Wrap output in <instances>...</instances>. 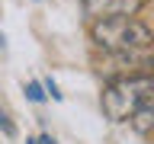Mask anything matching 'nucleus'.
Segmentation results:
<instances>
[{"label": "nucleus", "mask_w": 154, "mask_h": 144, "mask_svg": "<svg viewBox=\"0 0 154 144\" xmlns=\"http://www.w3.org/2000/svg\"><path fill=\"white\" fill-rule=\"evenodd\" d=\"M90 42L103 55H135L154 45V29L138 16H112L90 22Z\"/></svg>", "instance_id": "nucleus-1"}, {"label": "nucleus", "mask_w": 154, "mask_h": 144, "mask_svg": "<svg viewBox=\"0 0 154 144\" xmlns=\"http://www.w3.org/2000/svg\"><path fill=\"white\" fill-rule=\"evenodd\" d=\"M154 96V74H128L116 77L103 90V112L112 122H132L135 112Z\"/></svg>", "instance_id": "nucleus-2"}, {"label": "nucleus", "mask_w": 154, "mask_h": 144, "mask_svg": "<svg viewBox=\"0 0 154 144\" xmlns=\"http://www.w3.org/2000/svg\"><path fill=\"white\" fill-rule=\"evenodd\" d=\"M148 0H80V10L90 22L96 19H112V16H135L144 10Z\"/></svg>", "instance_id": "nucleus-3"}, {"label": "nucleus", "mask_w": 154, "mask_h": 144, "mask_svg": "<svg viewBox=\"0 0 154 144\" xmlns=\"http://www.w3.org/2000/svg\"><path fill=\"white\" fill-rule=\"evenodd\" d=\"M132 128H135L138 134H154V96L141 106V109H138V112H135Z\"/></svg>", "instance_id": "nucleus-4"}, {"label": "nucleus", "mask_w": 154, "mask_h": 144, "mask_svg": "<svg viewBox=\"0 0 154 144\" xmlns=\"http://www.w3.org/2000/svg\"><path fill=\"white\" fill-rule=\"evenodd\" d=\"M26 93H29V99H32V103H42V99H45V90H42V83H35V80L26 86Z\"/></svg>", "instance_id": "nucleus-5"}, {"label": "nucleus", "mask_w": 154, "mask_h": 144, "mask_svg": "<svg viewBox=\"0 0 154 144\" xmlns=\"http://www.w3.org/2000/svg\"><path fill=\"white\" fill-rule=\"evenodd\" d=\"M0 128H3V134H7V138H13V134H16V128H13V122H10L7 112H0Z\"/></svg>", "instance_id": "nucleus-6"}, {"label": "nucleus", "mask_w": 154, "mask_h": 144, "mask_svg": "<svg viewBox=\"0 0 154 144\" xmlns=\"http://www.w3.org/2000/svg\"><path fill=\"white\" fill-rule=\"evenodd\" d=\"M45 90H48V93H51V99H61V93H58L55 80H45Z\"/></svg>", "instance_id": "nucleus-7"}, {"label": "nucleus", "mask_w": 154, "mask_h": 144, "mask_svg": "<svg viewBox=\"0 0 154 144\" xmlns=\"http://www.w3.org/2000/svg\"><path fill=\"white\" fill-rule=\"evenodd\" d=\"M144 74H154V51L148 55V64H144Z\"/></svg>", "instance_id": "nucleus-8"}, {"label": "nucleus", "mask_w": 154, "mask_h": 144, "mask_svg": "<svg viewBox=\"0 0 154 144\" xmlns=\"http://www.w3.org/2000/svg\"><path fill=\"white\" fill-rule=\"evenodd\" d=\"M38 144H58V141L51 138V134H42V138H38Z\"/></svg>", "instance_id": "nucleus-9"}]
</instances>
